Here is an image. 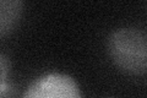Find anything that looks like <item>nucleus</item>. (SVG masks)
<instances>
[{
  "instance_id": "nucleus-1",
  "label": "nucleus",
  "mask_w": 147,
  "mask_h": 98,
  "mask_svg": "<svg viewBox=\"0 0 147 98\" xmlns=\"http://www.w3.org/2000/svg\"><path fill=\"white\" fill-rule=\"evenodd\" d=\"M109 57L126 74L145 75L147 70V34L136 27L115 30L107 43Z\"/></svg>"
},
{
  "instance_id": "nucleus-2",
  "label": "nucleus",
  "mask_w": 147,
  "mask_h": 98,
  "mask_svg": "<svg viewBox=\"0 0 147 98\" xmlns=\"http://www.w3.org/2000/svg\"><path fill=\"white\" fill-rule=\"evenodd\" d=\"M24 98H81V92L70 76L49 74L37 78L27 88Z\"/></svg>"
},
{
  "instance_id": "nucleus-3",
  "label": "nucleus",
  "mask_w": 147,
  "mask_h": 98,
  "mask_svg": "<svg viewBox=\"0 0 147 98\" xmlns=\"http://www.w3.org/2000/svg\"><path fill=\"white\" fill-rule=\"evenodd\" d=\"M24 7V1L0 0V38H4L15 31L21 21Z\"/></svg>"
},
{
  "instance_id": "nucleus-4",
  "label": "nucleus",
  "mask_w": 147,
  "mask_h": 98,
  "mask_svg": "<svg viewBox=\"0 0 147 98\" xmlns=\"http://www.w3.org/2000/svg\"><path fill=\"white\" fill-rule=\"evenodd\" d=\"M10 71V62L7 57L0 54V96L6 90V78Z\"/></svg>"
}]
</instances>
